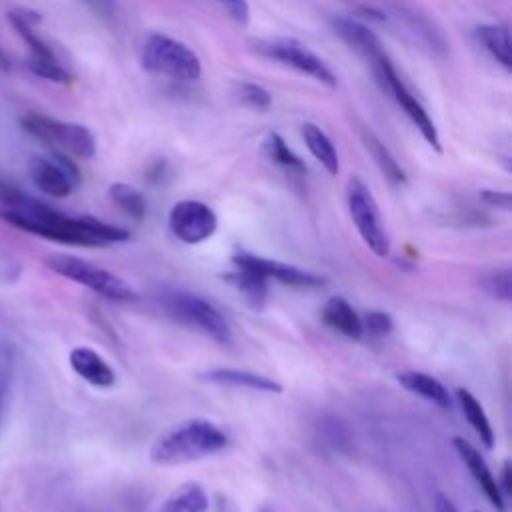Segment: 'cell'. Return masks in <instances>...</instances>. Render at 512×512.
I'll list each match as a JSON object with an SVG mask.
<instances>
[{
    "instance_id": "cell-1",
    "label": "cell",
    "mask_w": 512,
    "mask_h": 512,
    "mask_svg": "<svg viewBox=\"0 0 512 512\" xmlns=\"http://www.w3.org/2000/svg\"><path fill=\"white\" fill-rule=\"evenodd\" d=\"M0 200L6 206L0 210L2 220L24 232L54 242L76 246H106L126 242L130 238L126 228L102 222L92 216L62 214L4 180H0Z\"/></svg>"
},
{
    "instance_id": "cell-2",
    "label": "cell",
    "mask_w": 512,
    "mask_h": 512,
    "mask_svg": "<svg viewBox=\"0 0 512 512\" xmlns=\"http://www.w3.org/2000/svg\"><path fill=\"white\" fill-rule=\"evenodd\" d=\"M228 444L226 434L206 418L184 420L150 446V462L156 466H180L220 452Z\"/></svg>"
},
{
    "instance_id": "cell-3",
    "label": "cell",
    "mask_w": 512,
    "mask_h": 512,
    "mask_svg": "<svg viewBox=\"0 0 512 512\" xmlns=\"http://www.w3.org/2000/svg\"><path fill=\"white\" fill-rule=\"evenodd\" d=\"M140 66L156 76L174 80H198L202 62L198 54L178 38L164 32H152L140 46Z\"/></svg>"
},
{
    "instance_id": "cell-4",
    "label": "cell",
    "mask_w": 512,
    "mask_h": 512,
    "mask_svg": "<svg viewBox=\"0 0 512 512\" xmlns=\"http://www.w3.org/2000/svg\"><path fill=\"white\" fill-rule=\"evenodd\" d=\"M46 266L76 282V284H82L86 286L88 290L108 298V300H114V302H134L138 300V294L136 290L120 276H116L114 272L110 270H104L88 260H82L78 256H70V254H50L46 258Z\"/></svg>"
},
{
    "instance_id": "cell-5",
    "label": "cell",
    "mask_w": 512,
    "mask_h": 512,
    "mask_svg": "<svg viewBox=\"0 0 512 512\" xmlns=\"http://www.w3.org/2000/svg\"><path fill=\"white\" fill-rule=\"evenodd\" d=\"M370 68L378 80V84L382 86L384 92H388L392 96V100L402 108V112L408 116V120L416 126V130L420 132V136L436 150L442 152L440 146V136L436 130L434 120L430 118V114L426 112V108L422 106V102L414 96V92L406 86V82L400 78V74L396 72L390 56L384 52L376 54L374 58L368 60Z\"/></svg>"
},
{
    "instance_id": "cell-6",
    "label": "cell",
    "mask_w": 512,
    "mask_h": 512,
    "mask_svg": "<svg viewBox=\"0 0 512 512\" xmlns=\"http://www.w3.org/2000/svg\"><path fill=\"white\" fill-rule=\"evenodd\" d=\"M22 128L36 140L68 156L90 160L96 154V138L92 130L84 124L56 120L38 112H30L22 118Z\"/></svg>"
},
{
    "instance_id": "cell-7",
    "label": "cell",
    "mask_w": 512,
    "mask_h": 512,
    "mask_svg": "<svg viewBox=\"0 0 512 512\" xmlns=\"http://www.w3.org/2000/svg\"><path fill=\"white\" fill-rule=\"evenodd\" d=\"M346 204L362 242L374 256L386 258L390 254V238L382 224L380 208L372 190L358 176H352L346 184Z\"/></svg>"
},
{
    "instance_id": "cell-8",
    "label": "cell",
    "mask_w": 512,
    "mask_h": 512,
    "mask_svg": "<svg viewBox=\"0 0 512 512\" xmlns=\"http://www.w3.org/2000/svg\"><path fill=\"white\" fill-rule=\"evenodd\" d=\"M162 308L166 314L176 318L178 322L210 336L218 344L230 342V328L224 316L202 296L184 292V290H172L162 294Z\"/></svg>"
},
{
    "instance_id": "cell-9",
    "label": "cell",
    "mask_w": 512,
    "mask_h": 512,
    "mask_svg": "<svg viewBox=\"0 0 512 512\" xmlns=\"http://www.w3.org/2000/svg\"><path fill=\"white\" fill-rule=\"evenodd\" d=\"M254 50L258 54H262L264 58H270L288 68H294L296 72L306 74L312 80H316L328 88H336V84H338L334 70L316 52H312L306 44H302L296 38L256 40Z\"/></svg>"
},
{
    "instance_id": "cell-10",
    "label": "cell",
    "mask_w": 512,
    "mask_h": 512,
    "mask_svg": "<svg viewBox=\"0 0 512 512\" xmlns=\"http://www.w3.org/2000/svg\"><path fill=\"white\" fill-rule=\"evenodd\" d=\"M30 178L34 186L54 198H66L80 182V172L68 154L54 150L52 156H36L30 160Z\"/></svg>"
},
{
    "instance_id": "cell-11",
    "label": "cell",
    "mask_w": 512,
    "mask_h": 512,
    "mask_svg": "<svg viewBox=\"0 0 512 512\" xmlns=\"http://www.w3.org/2000/svg\"><path fill=\"white\" fill-rule=\"evenodd\" d=\"M170 232L184 244H200L218 228L216 212L200 200H180L168 212Z\"/></svg>"
},
{
    "instance_id": "cell-12",
    "label": "cell",
    "mask_w": 512,
    "mask_h": 512,
    "mask_svg": "<svg viewBox=\"0 0 512 512\" xmlns=\"http://www.w3.org/2000/svg\"><path fill=\"white\" fill-rule=\"evenodd\" d=\"M232 262H234V266L250 270V272L262 276L264 280H276L280 284H288V286H296V288H318V286H322V278L308 272V270L296 268V266L286 264V262L270 260V258H264V256H256V254L246 252V250H236L232 254Z\"/></svg>"
},
{
    "instance_id": "cell-13",
    "label": "cell",
    "mask_w": 512,
    "mask_h": 512,
    "mask_svg": "<svg viewBox=\"0 0 512 512\" xmlns=\"http://www.w3.org/2000/svg\"><path fill=\"white\" fill-rule=\"evenodd\" d=\"M452 446L456 450V454L460 456V460L464 462V466L468 468L470 476L474 478V482L478 484V488L484 492V496L488 498V502L498 510L504 512V494L500 492L498 480L494 478L490 466L486 464V460L482 458V454L464 438L456 436L452 440Z\"/></svg>"
},
{
    "instance_id": "cell-14",
    "label": "cell",
    "mask_w": 512,
    "mask_h": 512,
    "mask_svg": "<svg viewBox=\"0 0 512 512\" xmlns=\"http://www.w3.org/2000/svg\"><path fill=\"white\" fill-rule=\"evenodd\" d=\"M330 26L334 30V34L346 42L354 52H358L360 56H364L366 60L374 58L376 54L384 52V46L380 42V38L360 20L350 18V16H332Z\"/></svg>"
},
{
    "instance_id": "cell-15",
    "label": "cell",
    "mask_w": 512,
    "mask_h": 512,
    "mask_svg": "<svg viewBox=\"0 0 512 512\" xmlns=\"http://www.w3.org/2000/svg\"><path fill=\"white\" fill-rule=\"evenodd\" d=\"M204 382L216 384V386H228V388H246L254 392H270V394H280L282 386L262 374L250 372V370H240V368H212L200 374Z\"/></svg>"
},
{
    "instance_id": "cell-16",
    "label": "cell",
    "mask_w": 512,
    "mask_h": 512,
    "mask_svg": "<svg viewBox=\"0 0 512 512\" xmlns=\"http://www.w3.org/2000/svg\"><path fill=\"white\" fill-rule=\"evenodd\" d=\"M72 370L86 380L88 384L96 386V388H110L116 380V374L112 370V366L92 348L88 346H78L70 352L68 356Z\"/></svg>"
},
{
    "instance_id": "cell-17",
    "label": "cell",
    "mask_w": 512,
    "mask_h": 512,
    "mask_svg": "<svg viewBox=\"0 0 512 512\" xmlns=\"http://www.w3.org/2000/svg\"><path fill=\"white\" fill-rule=\"evenodd\" d=\"M396 380L404 390L436 404L438 408H450L452 406V400H450V394H448L446 386L440 380H436L434 376L426 374V372L406 370V372H400L396 376Z\"/></svg>"
},
{
    "instance_id": "cell-18",
    "label": "cell",
    "mask_w": 512,
    "mask_h": 512,
    "mask_svg": "<svg viewBox=\"0 0 512 512\" xmlns=\"http://www.w3.org/2000/svg\"><path fill=\"white\" fill-rule=\"evenodd\" d=\"M322 320L326 326H330L332 330L340 332L346 338L358 340L364 334L360 316L342 296H332L326 300V304L322 306Z\"/></svg>"
},
{
    "instance_id": "cell-19",
    "label": "cell",
    "mask_w": 512,
    "mask_h": 512,
    "mask_svg": "<svg viewBox=\"0 0 512 512\" xmlns=\"http://www.w3.org/2000/svg\"><path fill=\"white\" fill-rule=\"evenodd\" d=\"M224 282L230 284L240 296L242 300L254 308V310H262L266 306V298H268V280H264L262 276L244 270V268H234L230 272L222 274Z\"/></svg>"
},
{
    "instance_id": "cell-20",
    "label": "cell",
    "mask_w": 512,
    "mask_h": 512,
    "mask_svg": "<svg viewBox=\"0 0 512 512\" xmlns=\"http://www.w3.org/2000/svg\"><path fill=\"white\" fill-rule=\"evenodd\" d=\"M302 138L308 148V152L322 164V168L330 174L336 176L340 172V158L334 142L330 136L314 122H304L302 124Z\"/></svg>"
},
{
    "instance_id": "cell-21",
    "label": "cell",
    "mask_w": 512,
    "mask_h": 512,
    "mask_svg": "<svg viewBox=\"0 0 512 512\" xmlns=\"http://www.w3.org/2000/svg\"><path fill=\"white\" fill-rule=\"evenodd\" d=\"M360 138L364 148L368 150V154L372 156V160L376 162L378 170L384 174V178L392 184V186H404L408 182L406 172L402 170V166L398 164V160L392 156V152L382 144V140L368 128L360 130Z\"/></svg>"
},
{
    "instance_id": "cell-22",
    "label": "cell",
    "mask_w": 512,
    "mask_h": 512,
    "mask_svg": "<svg viewBox=\"0 0 512 512\" xmlns=\"http://www.w3.org/2000/svg\"><path fill=\"white\" fill-rule=\"evenodd\" d=\"M10 24L20 34V38L30 48V58H56L54 50L36 34V24L40 22V16L26 8H16L8 14Z\"/></svg>"
},
{
    "instance_id": "cell-23",
    "label": "cell",
    "mask_w": 512,
    "mask_h": 512,
    "mask_svg": "<svg viewBox=\"0 0 512 512\" xmlns=\"http://www.w3.org/2000/svg\"><path fill=\"white\" fill-rule=\"evenodd\" d=\"M476 40L498 64L506 70L512 68V44L506 24H480L476 28Z\"/></svg>"
},
{
    "instance_id": "cell-24",
    "label": "cell",
    "mask_w": 512,
    "mask_h": 512,
    "mask_svg": "<svg viewBox=\"0 0 512 512\" xmlns=\"http://www.w3.org/2000/svg\"><path fill=\"white\" fill-rule=\"evenodd\" d=\"M456 400L460 404V410H462L464 418L468 420V424L472 426V430L476 432L480 442L488 450H492L494 448V430H492V424H490L480 400L466 388L456 390Z\"/></svg>"
},
{
    "instance_id": "cell-25",
    "label": "cell",
    "mask_w": 512,
    "mask_h": 512,
    "mask_svg": "<svg viewBox=\"0 0 512 512\" xmlns=\"http://www.w3.org/2000/svg\"><path fill=\"white\" fill-rule=\"evenodd\" d=\"M208 494L196 482L178 486L160 506L158 512H208Z\"/></svg>"
},
{
    "instance_id": "cell-26",
    "label": "cell",
    "mask_w": 512,
    "mask_h": 512,
    "mask_svg": "<svg viewBox=\"0 0 512 512\" xmlns=\"http://www.w3.org/2000/svg\"><path fill=\"white\" fill-rule=\"evenodd\" d=\"M264 154L282 170L290 174H304L306 166L304 162L294 154V150L284 142V138L278 132H268L264 138Z\"/></svg>"
},
{
    "instance_id": "cell-27",
    "label": "cell",
    "mask_w": 512,
    "mask_h": 512,
    "mask_svg": "<svg viewBox=\"0 0 512 512\" xmlns=\"http://www.w3.org/2000/svg\"><path fill=\"white\" fill-rule=\"evenodd\" d=\"M108 196L130 218H134V220L144 218V214H146V198L134 186L124 184V182H114L108 188Z\"/></svg>"
},
{
    "instance_id": "cell-28",
    "label": "cell",
    "mask_w": 512,
    "mask_h": 512,
    "mask_svg": "<svg viewBox=\"0 0 512 512\" xmlns=\"http://www.w3.org/2000/svg\"><path fill=\"white\" fill-rule=\"evenodd\" d=\"M234 96L248 108L252 110H258V112H264L272 106V94L256 84V82H250V80H238L234 82Z\"/></svg>"
},
{
    "instance_id": "cell-29",
    "label": "cell",
    "mask_w": 512,
    "mask_h": 512,
    "mask_svg": "<svg viewBox=\"0 0 512 512\" xmlns=\"http://www.w3.org/2000/svg\"><path fill=\"white\" fill-rule=\"evenodd\" d=\"M28 68L34 76L50 82L68 84L72 80L70 72L58 62V58H28Z\"/></svg>"
},
{
    "instance_id": "cell-30",
    "label": "cell",
    "mask_w": 512,
    "mask_h": 512,
    "mask_svg": "<svg viewBox=\"0 0 512 512\" xmlns=\"http://www.w3.org/2000/svg\"><path fill=\"white\" fill-rule=\"evenodd\" d=\"M482 286L484 290L500 300H510L512 296V274L510 268H496L490 270L484 278H482Z\"/></svg>"
},
{
    "instance_id": "cell-31",
    "label": "cell",
    "mask_w": 512,
    "mask_h": 512,
    "mask_svg": "<svg viewBox=\"0 0 512 512\" xmlns=\"http://www.w3.org/2000/svg\"><path fill=\"white\" fill-rule=\"evenodd\" d=\"M360 320H362V332H368L372 338H382L392 332V318L382 310H370Z\"/></svg>"
},
{
    "instance_id": "cell-32",
    "label": "cell",
    "mask_w": 512,
    "mask_h": 512,
    "mask_svg": "<svg viewBox=\"0 0 512 512\" xmlns=\"http://www.w3.org/2000/svg\"><path fill=\"white\" fill-rule=\"evenodd\" d=\"M224 12L236 22V24H248L250 22V4L248 0H214Z\"/></svg>"
},
{
    "instance_id": "cell-33",
    "label": "cell",
    "mask_w": 512,
    "mask_h": 512,
    "mask_svg": "<svg viewBox=\"0 0 512 512\" xmlns=\"http://www.w3.org/2000/svg\"><path fill=\"white\" fill-rule=\"evenodd\" d=\"M94 16H98L104 22H114L118 14L116 0H80Z\"/></svg>"
},
{
    "instance_id": "cell-34",
    "label": "cell",
    "mask_w": 512,
    "mask_h": 512,
    "mask_svg": "<svg viewBox=\"0 0 512 512\" xmlns=\"http://www.w3.org/2000/svg\"><path fill=\"white\" fill-rule=\"evenodd\" d=\"M480 200L484 204H488L492 208H500V210H510V206H512L510 192H502V190H482Z\"/></svg>"
},
{
    "instance_id": "cell-35",
    "label": "cell",
    "mask_w": 512,
    "mask_h": 512,
    "mask_svg": "<svg viewBox=\"0 0 512 512\" xmlns=\"http://www.w3.org/2000/svg\"><path fill=\"white\" fill-rule=\"evenodd\" d=\"M8 390H10V364L4 358H0V420L4 416Z\"/></svg>"
},
{
    "instance_id": "cell-36",
    "label": "cell",
    "mask_w": 512,
    "mask_h": 512,
    "mask_svg": "<svg viewBox=\"0 0 512 512\" xmlns=\"http://www.w3.org/2000/svg\"><path fill=\"white\" fill-rule=\"evenodd\" d=\"M434 512H458L452 500L446 494H436L434 498Z\"/></svg>"
},
{
    "instance_id": "cell-37",
    "label": "cell",
    "mask_w": 512,
    "mask_h": 512,
    "mask_svg": "<svg viewBox=\"0 0 512 512\" xmlns=\"http://www.w3.org/2000/svg\"><path fill=\"white\" fill-rule=\"evenodd\" d=\"M500 486V492L502 494H510V462L506 460L504 462V466H502V484H498Z\"/></svg>"
},
{
    "instance_id": "cell-38",
    "label": "cell",
    "mask_w": 512,
    "mask_h": 512,
    "mask_svg": "<svg viewBox=\"0 0 512 512\" xmlns=\"http://www.w3.org/2000/svg\"><path fill=\"white\" fill-rule=\"evenodd\" d=\"M0 66L6 70L8 68V60H6V56L2 54V50H0Z\"/></svg>"
},
{
    "instance_id": "cell-39",
    "label": "cell",
    "mask_w": 512,
    "mask_h": 512,
    "mask_svg": "<svg viewBox=\"0 0 512 512\" xmlns=\"http://www.w3.org/2000/svg\"><path fill=\"white\" fill-rule=\"evenodd\" d=\"M474 512H478V510H474Z\"/></svg>"
}]
</instances>
